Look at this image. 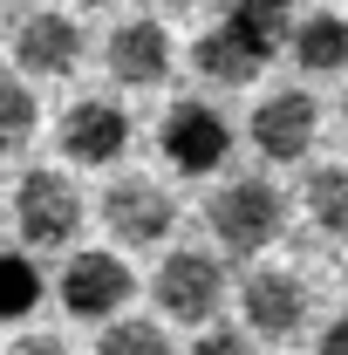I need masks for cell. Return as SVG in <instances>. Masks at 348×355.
Masks as SVG:
<instances>
[{"label": "cell", "mask_w": 348, "mask_h": 355, "mask_svg": "<svg viewBox=\"0 0 348 355\" xmlns=\"http://www.w3.org/2000/svg\"><path fill=\"white\" fill-rule=\"evenodd\" d=\"M205 225H212V239L225 253H260V246H273V232L287 225V198L266 178H232V184L212 191Z\"/></svg>", "instance_id": "2"}, {"label": "cell", "mask_w": 348, "mask_h": 355, "mask_svg": "<svg viewBox=\"0 0 348 355\" xmlns=\"http://www.w3.org/2000/svg\"><path fill=\"white\" fill-rule=\"evenodd\" d=\"M96 349L103 355H157V349H171V335H164L157 321H123V314H110V321L96 328Z\"/></svg>", "instance_id": "17"}, {"label": "cell", "mask_w": 348, "mask_h": 355, "mask_svg": "<svg viewBox=\"0 0 348 355\" xmlns=\"http://www.w3.org/2000/svg\"><path fill=\"white\" fill-rule=\"evenodd\" d=\"M7 7H21V0H0V14H7Z\"/></svg>", "instance_id": "22"}, {"label": "cell", "mask_w": 348, "mask_h": 355, "mask_svg": "<svg viewBox=\"0 0 348 355\" xmlns=\"http://www.w3.org/2000/svg\"><path fill=\"white\" fill-rule=\"evenodd\" d=\"M103 225H110L116 246H157V239H171V225H177V198L157 178L130 171L103 191Z\"/></svg>", "instance_id": "7"}, {"label": "cell", "mask_w": 348, "mask_h": 355, "mask_svg": "<svg viewBox=\"0 0 348 355\" xmlns=\"http://www.w3.org/2000/svg\"><path fill=\"white\" fill-rule=\"evenodd\" d=\"M314 130H321V103H314L307 89H280V96H266L260 110H253V144H260L266 164H294V157H307Z\"/></svg>", "instance_id": "10"}, {"label": "cell", "mask_w": 348, "mask_h": 355, "mask_svg": "<svg viewBox=\"0 0 348 355\" xmlns=\"http://www.w3.org/2000/svg\"><path fill=\"white\" fill-rule=\"evenodd\" d=\"M280 7H294V0H280Z\"/></svg>", "instance_id": "24"}, {"label": "cell", "mask_w": 348, "mask_h": 355, "mask_svg": "<svg viewBox=\"0 0 348 355\" xmlns=\"http://www.w3.org/2000/svg\"><path fill=\"white\" fill-rule=\"evenodd\" d=\"M103 62H110V83H123V89H157L164 76H171V35H164L150 14H137V21H123V28L110 35Z\"/></svg>", "instance_id": "11"}, {"label": "cell", "mask_w": 348, "mask_h": 355, "mask_svg": "<svg viewBox=\"0 0 348 355\" xmlns=\"http://www.w3.org/2000/svg\"><path fill=\"white\" fill-rule=\"evenodd\" d=\"M294 62H301L307 76H335V69H348V14H335V7L307 14L301 28H294Z\"/></svg>", "instance_id": "13"}, {"label": "cell", "mask_w": 348, "mask_h": 355, "mask_svg": "<svg viewBox=\"0 0 348 355\" xmlns=\"http://www.w3.org/2000/svg\"><path fill=\"white\" fill-rule=\"evenodd\" d=\"M137 294V273L116 253H76V260L62 266V314L69 321H89V328H103L110 314H123Z\"/></svg>", "instance_id": "6"}, {"label": "cell", "mask_w": 348, "mask_h": 355, "mask_svg": "<svg viewBox=\"0 0 348 355\" xmlns=\"http://www.w3.org/2000/svg\"><path fill=\"white\" fill-rule=\"evenodd\" d=\"M342 123H348V96H342Z\"/></svg>", "instance_id": "23"}, {"label": "cell", "mask_w": 348, "mask_h": 355, "mask_svg": "<svg viewBox=\"0 0 348 355\" xmlns=\"http://www.w3.org/2000/svg\"><path fill=\"white\" fill-rule=\"evenodd\" d=\"M35 123H42V110H35V89L14 83V76L0 69V157L28 150V144H35Z\"/></svg>", "instance_id": "15"}, {"label": "cell", "mask_w": 348, "mask_h": 355, "mask_svg": "<svg viewBox=\"0 0 348 355\" xmlns=\"http://www.w3.org/2000/svg\"><path fill=\"white\" fill-rule=\"evenodd\" d=\"M246 342H253V328H218V321L198 328V355H239Z\"/></svg>", "instance_id": "18"}, {"label": "cell", "mask_w": 348, "mask_h": 355, "mask_svg": "<svg viewBox=\"0 0 348 355\" xmlns=\"http://www.w3.org/2000/svg\"><path fill=\"white\" fill-rule=\"evenodd\" d=\"M164 7H171V14H184V7H198V0H164Z\"/></svg>", "instance_id": "20"}, {"label": "cell", "mask_w": 348, "mask_h": 355, "mask_svg": "<svg viewBox=\"0 0 348 355\" xmlns=\"http://www.w3.org/2000/svg\"><path fill=\"white\" fill-rule=\"evenodd\" d=\"M157 144L171 157V171L184 178H212L225 157H232V123L218 116L212 103H171L164 123H157Z\"/></svg>", "instance_id": "4"}, {"label": "cell", "mask_w": 348, "mask_h": 355, "mask_svg": "<svg viewBox=\"0 0 348 355\" xmlns=\"http://www.w3.org/2000/svg\"><path fill=\"white\" fill-rule=\"evenodd\" d=\"M280 35H287V7H280V0H225L218 28L191 48V62H198L205 83L239 89L280 55Z\"/></svg>", "instance_id": "1"}, {"label": "cell", "mask_w": 348, "mask_h": 355, "mask_svg": "<svg viewBox=\"0 0 348 355\" xmlns=\"http://www.w3.org/2000/svg\"><path fill=\"white\" fill-rule=\"evenodd\" d=\"M123 150H130V110H123L116 96H82V103L62 116V157H69V164L103 171V164H116Z\"/></svg>", "instance_id": "9"}, {"label": "cell", "mask_w": 348, "mask_h": 355, "mask_svg": "<svg viewBox=\"0 0 348 355\" xmlns=\"http://www.w3.org/2000/svg\"><path fill=\"white\" fill-rule=\"evenodd\" d=\"M14 62H21L28 76H76V62H82V28H76L69 14H28V21L14 28Z\"/></svg>", "instance_id": "12"}, {"label": "cell", "mask_w": 348, "mask_h": 355, "mask_svg": "<svg viewBox=\"0 0 348 355\" xmlns=\"http://www.w3.org/2000/svg\"><path fill=\"white\" fill-rule=\"evenodd\" d=\"M150 294H157V308L171 314V321H191V328H205L225 301V266L212 253H171V260L150 273Z\"/></svg>", "instance_id": "8"}, {"label": "cell", "mask_w": 348, "mask_h": 355, "mask_svg": "<svg viewBox=\"0 0 348 355\" xmlns=\"http://www.w3.org/2000/svg\"><path fill=\"white\" fill-rule=\"evenodd\" d=\"M307 219L328 239H348V164H321L307 178Z\"/></svg>", "instance_id": "14"}, {"label": "cell", "mask_w": 348, "mask_h": 355, "mask_svg": "<svg viewBox=\"0 0 348 355\" xmlns=\"http://www.w3.org/2000/svg\"><path fill=\"white\" fill-rule=\"evenodd\" d=\"M321 349H328V355H348V314H335V321L321 328Z\"/></svg>", "instance_id": "19"}, {"label": "cell", "mask_w": 348, "mask_h": 355, "mask_svg": "<svg viewBox=\"0 0 348 355\" xmlns=\"http://www.w3.org/2000/svg\"><path fill=\"white\" fill-rule=\"evenodd\" d=\"M14 225H21L28 246H76V232H82V191L62 171L42 164V171L21 178V191H14Z\"/></svg>", "instance_id": "3"}, {"label": "cell", "mask_w": 348, "mask_h": 355, "mask_svg": "<svg viewBox=\"0 0 348 355\" xmlns=\"http://www.w3.org/2000/svg\"><path fill=\"white\" fill-rule=\"evenodd\" d=\"M76 7H110V0H76Z\"/></svg>", "instance_id": "21"}, {"label": "cell", "mask_w": 348, "mask_h": 355, "mask_svg": "<svg viewBox=\"0 0 348 355\" xmlns=\"http://www.w3.org/2000/svg\"><path fill=\"white\" fill-rule=\"evenodd\" d=\"M42 308V273L28 253H0V328L7 321H28Z\"/></svg>", "instance_id": "16"}, {"label": "cell", "mask_w": 348, "mask_h": 355, "mask_svg": "<svg viewBox=\"0 0 348 355\" xmlns=\"http://www.w3.org/2000/svg\"><path fill=\"white\" fill-rule=\"evenodd\" d=\"M239 308H246V328H253L260 342H294L307 328L314 294H307V280L294 266H253L246 287H239Z\"/></svg>", "instance_id": "5"}]
</instances>
